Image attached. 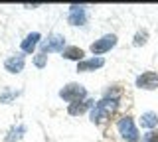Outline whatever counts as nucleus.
<instances>
[{
	"label": "nucleus",
	"mask_w": 158,
	"mask_h": 142,
	"mask_svg": "<svg viewBox=\"0 0 158 142\" xmlns=\"http://www.w3.org/2000/svg\"><path fill=\"white\" fill-rule=\"evenodd\" d=\"M38 43H40V34H38V32L28 34V36H26V40L22 42V51L32 53L34 50H36V46H38Z\"/></svg>",
	"instance_id": "nucleus-10"
},
{
	"label": "nucleus",
	"mask_w": 158,
	"mask_h": 142,
	"mask_svg": "<svg viewBox=\"0 0 158 142\" xmlns=\"http://www.w3.org/2000/svg\"><path fill=\"white\" fill-rule=\"evenodd\" d=\"M117 128H118V132H121V136L125 140H128V142H136L138 140V130H136L135 120H132L131 116H123V119L118 120Z\"/></svg>",
	"instance_id": "nucleus-3"
},
{
	"label": "nucleus",
	"mask_w": 158,
	"mask_h": 142,
	"mask_svg": "<svg viewBox=\"0 0 158 142\" xmlns=\"http://www.w3.org/2000/svg\"><path fill=\"white\" fill-rule=\"evenodd\" d=\"M61 55L65 57V59H83V50H79V47L71 46V47H65V50L61 51Z\"/></svg>",
	"instance_id": "nucleus-13"
},
{
	"label": "nucleus",
	"mask_w": 158,
	"mask_h": 142,
	"mask_svg": "<svg viewBox=\"0 0 158 142\" xmlns=\"http://www.w3.org/2000/svg\"><path fill=\"white\" fill-rule=\"evenodd\" d=\"M117 109V99L115 97H111V99H103V101H99L95 107H93V111H91V120L95 122V124H99V122H103L105 119H109V116L115 112Z\"/></svg>",
	"instance_id": "nucleus-1"
},
{
	"label": "nucleus",
	"mask_w": 158,
	"mask_h": 142,
	"mask_svg": "<svg viewBox=\"0 0 158 142\" xmlns=\"http://www.w3.org/2000/svg\"><path fill=\"white\" fill-rule=\"evenodd\" d=\"M24 63H26V59H24V55H20V53H16V55L8 57L6 61H4V67H6L8 73H20L24 69Z\"/></svg>",
	"instance_id": "nucleus-8"
},
{
	"label": "nucleus",
	"mask_w": 158,
	"mask_h": 142,
	"mask_svg": "<svg viewBox=\"0 0 158 142\" xmlns=\"http://www.w3.org/2000/svg\"><path fill=\"white\" fill-rule=\"evenodd\" d=\"M103 65H105V59H103V57H91V59L79 61L77 71H95V69H99V67H103Z\"/></svg>",
	"instance_id": "nucleus-9"
},
{
	"label": "nucleus",
	"mask_w": 158,
	"mask_h": 142,
	"mask_svg": "<svg viewBox=\"0 0 158 142\" xmlns=\"http://www.w3.org/2000/svg\"><path fill=\"white\" fill-rule=\"evenodd\" d=\"M146 38H148V34H146V32H138L136 36H135V42H132V43H135V46L138 47V46H142V43H146Z\"/></svg>",
	"instance_id": "nucleus-16"
},
{
	"label": "nucleus",
	"mask_w": 158,
	"mask_h": 142,
	"mask_svg": "<svg viewBox=\"0 0 158 142\" xmlns=\"http://www.w3.org/2000/svg\"><path fill=\"white\" fill-rule=\"evenodd\" d=\"M115 46H117V36L115 34H107V36H103L101 40H95L91 43V51L95 53V55H101V53L109 51Z\"/></svg>",
	"instance_id": "nucleus-5"
},
{
	"label": "nucleus",
	"mask_w": 158,
	"mask_h": 142,
	"mask_svg": "<svg viewBox=\"0 0 158 142\" xmlns=\"http://www.w3.org/2000/svg\"><path fill=\"white\" fill-rule=\"evenodd\" d=\"M59 97L71 105V103H75V101H83V99H85V97H87V91H85V87H83V85L69 83V85H65L61 91H59Z\"/></svg>",
	"instance_id": "nucleus-2"
},
{
	"label": "nucleus",
	"mask_w": 158,
	"mask_h": 142,
	"mask_svg": "<svg viewBox=\"0 0 158 142\" xmlns=\"http://www.w3.org/2000/svg\"><path fill=\"white\" fill-rule=\"evenodd\" d=\"M93 105V101H75V103H71L69 105V115H73V116H77V115H81V112H85L89 107Z\"/></svg>",
	"instance_id": "nucleus-11"
},
{
	"label": "nucleus",
	"mask_w": 158,
	"mask_h": 142,
	"mask_svg": "<svg viewBox=\"0 0 158 142\" xmlns=\"http://www.w3.org/2000/svg\"><path fill=\"white\" fill-rule=\"evenodd\" d=\"M136 87L138 89H156L158 87V73L156 71H144L142 75L136 77Z\"/></svg>",
	"instance_id": "nucleus-6"
},
{
	"label": "nucleus",
	"mask_w": 158,
	"mask_h": 142,
	"mask_svg": "<svg viewBox=\"0 0 158 142\" xmlns=\"http://www.w3.org/2000/svg\"><path fill=\"white\" fill-rule=\"evenodd\" d=\"M63 50H65V38L61 34H52L46 42H42V53L63 51Z\"/></svg>",
	"instance_id": "nucleus-4"
},
{
	"label": "nucleus",
	"mask_w": 158,
	"mask_h": 142,
	"mask_svg": "<svg viewBox=\"0 0 158 142\" xmlns=\"http://www.w3.org/2000/svg\"><path fill=\"white\" fill-rule=\"evenodd\" d=\"M46 61H48V55L46 53L40 51L36 57H34V63H36V67H46Z\"/></svg>",
	"instance_id": "nucleus-15"
},
{
	"label": "nucleus",
	"mask_w": 158,
	"mask_h": 142,
	"mask_svg": "<svg viewBox=\"0 0 158 142\" xmlns=\"http://www.w3.org/2000/svg\"><path fill=\"white\" fill-rule=\"evenodd\" d=\"M67 20L71 26H83L87 20V16H85V6H69V16H67Z\"/></svg>",
	"instance_id": "nucleus-7"
},
{
	"label": "nucleus",
	"mask_w": 158,
	"mask_h": 142,
	"mask_svg": "<svg viewBox=\"0 0 158 142\" xmlns=\"http://www.w3.org/2000/svg\"><path fill=\"white\" fill-rule=\"evenodd\" d=\"M140 124H142V128H154L158 124V115L156 112H144L140 116Z\"/></svg>",
	"instance_id": "nucleus-12"
},
{
	"label": "nucleus",
	"mask_w": 158,
	"mask_h": 142,
	"mask_svg": "<svg viewBox=\"0 0 158 142\" xmlns=\"http://www.w3.org/2000/svg\"><path fill=\"white\" fill-rule=\"evenodd\" d=\"M142 142H158V130H152V132L142 134Z\"/></svg>",
	"instance_id": "nucleus-17"
},
{
	"label": "nucleus",
	"mask_w": 158,
	"mask_h": 142,
	"mask_svg": "<svg viewBox=\"0 0 158 142\" xmlns=\"http://www.w3.org/2000/svg\"><path fill=\"white\" fill-rule=\"evenodd\" d=\"M18 95V93H12V91H6V93H4V95L2 97H0V103H8L10 99H12V97H16Z\"/></svg>",
	"instance_id": "nucleus-18"
},
{
	"label": "nucleus",
	"mask_w": 158,
	"mask_h": 142,
	"mask_svg": "<svg viewBox=\"0 0 158 142\" xmlns=\"http://www.w3.org/2000/svg\"><path fill=\"white\" fill-rule=\"evenodd\" d=\"M26 132V126L24 124H20V126H16V128H12L10 130V134L6 136V142H14V140H20L22 138V134Z\"/></svg>",
	"instance_id": "nucleus-14"
}]
</instances>
